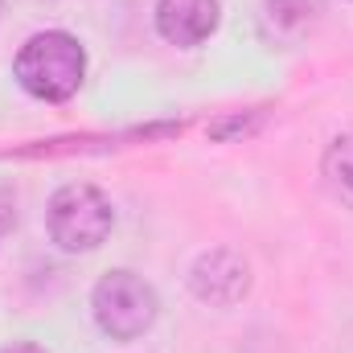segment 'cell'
<instances>
[{
  "label": "cell",
  "mask_w": 353,
  "mask_h": 353,
  "mask_svg": "<svg viewBox=\"0 0 353 353\" xmlns=\"http://www.w3.org/2000/svg\"><path fill=\"white\" fill-rule=\"evenodd\" d=\"M12 74L33 99L66 103L70 94H79L83 79H87V50L79 46V37H70L62 29H46L21 46Z\"/></svg>",
  "instance_id": "cell-1"
},
{
  "label": "cell",
  "mask_w": 353,
  "mask_h": 353,
  "mask_svg": "<svg viewBox=\"0 0 353 353\" xmlns=\"http://www.w3.org/2000/svg\"><path fill=\"white\" fill-rule=\"evenodd\" d=\"M94 321L111 341H136L157 321V292L132 271H107L90 296Z\"/></svg>",
  "instance_id": "cell-2"
},
{
  "label": "cell",
  "mask_w": 353,
  "mask_h": 353,
  "mask_svg": "<svg viewBox=\"0 0 353 353\" xmlns=\"http://www.w3.org/2000/svg\"><path fill=\"white\" fill-rule=\"evenodd\" d=\"M111 201L94 185H62L50 197V239L62 251H94L111 234Z\"/></svg>",
  "instance_id": "cell-3"
},
{
  "label": "cell",
  "mask_w": 353,
  "mask_h": 353,
  "mask_svg": "<svg viewBox=\"0 0 353 353\" xmlns=\"http://www.w3.org/2000/svg\"><path fill=\"white\" fill-rule=\"evenodd\" d=\"M218 0H161L157 29L173 46H201L218 29Z\"/></svg>",
  "instance_id": "cell-4"
},
{
  "label": "cell",
  "mask_w": 353,
  "mask_h": 353,
  "mask_svg": "<svg viewBox=\"0 0 353 353\" xmlns=\"http://www.w3.org/2000/svg\"><path fill=\"white\" fill-rule=\"evenodd\" d=\"M247 283H251L247 263L234 251H210L193 267V296L205 304H234L247 292Z\"/></svg>",
  "instance_id": "cell-5"
},
{
  "label": "cell",
  "mask_w": 353,
  "mask_h": 353,
  "mask_svg": "<svg viewBox=\"0 0 353 353\" xmlns=\"http://www.w3.org/2000/svg\"><path fill=\"white\" fill-rule=\"evenodd\" d=\"M325 181L329 189L353 210V136H337L329 148H325Z\"/></svg>",
  "instance_id": "cell-6"
},
{
  "label": "cell",
  "mask_w": 353,
  "mask_h": 353,
  "mask_svg": "<svg viewBox=\"0 0 353 353\" xmlns=\"http://www.w3.org/2000/svg\"><path fill=\"white\" fill-rule=\"evenodd\" d=\"M0 353H46L41 345H33V341H12L8 350H0Z\"/></svg>",
  "instance_id": "cell-7"
}]
</instances>
